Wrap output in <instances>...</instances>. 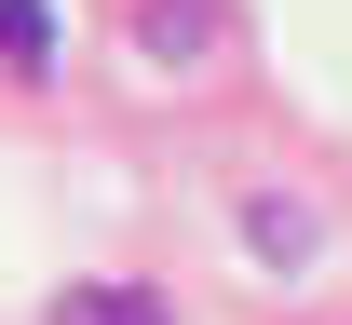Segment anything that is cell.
<instances>
[{
	"mask_svg": "<svg viewBox=\"0 0 352 325\" xmlns=\"http://www.w3.org/2000/svg\"><path fill=\"white\" fill-rule=\"evenodd\" d=\"M217 27H230V0H149V14H135V41L163 54V68H204Z\"/></svg>",
	"mask_w": 352,
	"mask_h": 325,
	"instance_id": "cell-1",
	"label": "cell"
},
{
	"mask_svg": "<svg viewBox=\"0 0 352 325\" xmlns=\"http://www.w3.org/2000/svg\"><path fill=\"white\" fill-rule=\"evenodd\" d=\"M244 244H258L271 271H311V258H325V231H311L298 190H258V203H244Z\"/></svg>",
	"mask_w": 352,
	"mask_h": 325,
	"instance_id": "cell-2",
	"label": "cell"
},
{
	"mask_svg": "<svg viewBox=\"0 0 352 325\" xmlns=\"http://www.w3.org/2000/svg\"><path fill=\"white\" fill-rule=\"evenodd\" d=\"M0 68L14 82H54V0H0Z\"/></svg>",
	"mask_w": 352,
	"mask_h": 325,
	"instance_id": "cell-3",
	"label": "cell"
},
{
	"mask_svg": "<svg viewBox=\"0 0 352 325\" xmlns=\"http://www.w3.org/2000/svg\"><path fill=\"white\" fill-rule=\"evenodd\" d=\"M54 325H176V312L149 298V284H68V298H54Z\"/></svg>",
	"mask_w": 352,
	"mask_h": 325,
	"instance_id": "cell-4",
	"label": "cell"
}]
</instances>
